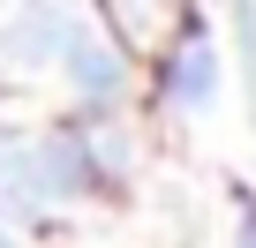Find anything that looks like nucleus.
I'll list each match as a JSON object with an SVG mask.
<instances>
[{
	"mask_svg": "<svg viewBox=\"0 0 256 248\" xmlns=\"http://www.w3.org/2000/svg\"><path fill=\"white\" fill-rule=\"evenodd\" d=\"M60 60H68V75H76L90 98H113V90H120V68H113V53H106L98 38H83V30L60 38Z\"/></svg>",
	"mask_w": 256,
	"mask_h": 248,
	"instance_id": "obj_1",
	"label": "nucleus"
},
{
	"mask_svg": "<svg viewBox=\"0 0 256 248\" xmlns=\"http://www.w3.org/2000/svg\"><path fill=\"white\" fill-rule=\"evenodd\" d=\"M166 83H174V98H181V105H211V90H218V60H211V45H204V38H188Z\"/></svg>",
	"mask_w": 256,
	"mask_h": 248,
	"instance_id": "obj_3",
	"label": "nucleus"
},
{
	"mask_svg": "<svg viewBox=\"0 0 256 248\" xmlns=\"http://www.w3.org/2000/svg\"><path fill=\"white\" fill-rule=\"evenodd\" d=\"M234 45L248 68V120H256V0H234Z\"/></svg>",
	"mask_w": 256,
	"mask_h": 248,
	"instance_id": "obj_5",
	"label": "nucleus"
},
{
	"mask_svg": "<svg viewBox=\"0 0 256 248\" xmlns=\"http://www.w3.org/2000/svg\"><path fill=\"white\" fill-rule=\"evenodd\" d=\"M30 181H38L46 196H83V188H90V166H83L76 143H46V151L30 158Z\"/></svg>",
	"mask_w": 256,
	"mask_h": 248,
	"instance_id": "obj_2",
	"label": "nucleus"
},
{
	"mask_svg": "<svg viewBox=\"0 0 256 248\" xmlns=\"http://www.w3.org/2000/svg\"><path fill=\"white\" fill-rule=\"evenodd\" d=\"M8 53H16V60H30V68H38V60H53V53H60V38H53V15H46V8H30V15L8 30Z\"/></svg>",
	"mask_w": 256,
	"mask_h": 248,
	"instance_id": "obj_4",
	"label": "nucleus"
}]
</instances>
